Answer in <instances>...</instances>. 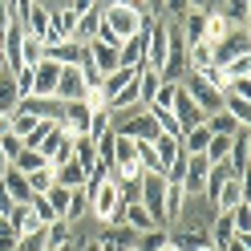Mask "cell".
<instances>
[{
	"instance_id": "1",
	"label": "cell",
	"mask_w": 251,
	"mask_h": 251,
	"mask_svg": "<svg viewBox=\"0 0 251 251\" xmlns=\"http://www.w3.org/2000/svg\"><path fill=\"white\" fill-rule=\"evenodd\" d=\"M122 207H126V195H122V186H118L114 178H105L98 191L89 195V219H93L101 231H109V227L122 223Z\"/></svg>"
},
{
	"instance_id": "2",
	"label": "cell",
	"mask_w": 251,
	"mask_h": 251,
	"mask_svg": "<svg viewBox=\"0 0 251 251\" xmlns=\"http://www.w3.org/2000/svg\"><path fill=\"white\" fill-rule=\"evenodd\" d=\"M101 25L118 41H130L134 33H142V17H138L134 0H109V4H101Z\"/></svg>"
},
{
	"instance_id": "3",
	"label": "cell",
	"mask_w": 251,
	"mask_h": 251,
	"mask_svg": "<svg viewBox=\"0 0 251 251\" xmlns=\"http://www.w3.org/2000/svg\"><path fill=\"white\" fill-rule=\"evenodd\" d=\"M45 8H49V41L45 45H61V41H73V28L89 8V0H65V4H45Z\"/></svg>"
},
{
	"instance_id": "4",
	"label": "cell",
	"mask_w": 251,
	"mask_h": 251,
	"mask_svg": "<svg viewBox=\"0 0 251 251\" xmlns=\"http://www.w3.org/2000/svg\"><path fill=\"white\" fill-rule=\"evenodd\" d=\"M138 202L158 227H166V178L162 175H146V170L138 175Z\"/></svg>"
},
{
	"instance_id": "5",
	"label": "cell",
	"mask_w": 251,
	"mask_h": 251,
	"mask_svg": "<svg viewBox=\"0 0 251 251\" xmlns=\"http://www.w3.org/2000/svg\"><path fill=\"white\" fill-rule=\"evenodd\" d=\"M235 57H251V33H247V28H231L223 41L211 45V65H215V69L231 65Z\"/></svg>"
},
{
	"instance_id": "6",
	"label": "cell",
	"mask_w": 251,
	"mask_h": 251,
	"mask_svg": "<svg viewBox=\"0 0 251 251\" xmlns=\"http://www.w3.org/2000/svg\"><path fill=\"white\" fill-rule=\"evenodd\" d=\"M17 12H21V25H25V37L33 41H49V8L45 0H17Z\"/></svg>"
},
{
	"instance_id": "7",
	"label": "cell",
	"mask_w": 251,
	"mask_h": 251,
	"mask_svg": "<svg viewBox=\"0 0 251 251\" xmlns=\"http://www.w3.org/2000/svg\"><path fill=\"white\" fill-rule=\"evenodd\" d=\"M61 138H65V130H61L57 122H37V130L28 134V138H25L21 146H25V150H37L41 158L49 162V154L57 150V142H61Z\"/></svg>"
},
{
	"instance_id": "8",
	"label": "cell",
	"mask_w": 251,
	"mask_h": 251,
	"mask_svg": "<svg viewBox=\"0 0 251 251\" xmlns=\"http://www.w3.org/2000/svg\"><path fill=\"white\" fill-rule=\"evenodd\" d=\"M247 158H251V130L243 126V130L231 138V154H227V170H231V178H243V182H247Z\"/></svg>"
},
{
	"instance_id": "9",
	"label": "cell",
	"mask_w": 251,
	"mask_h": 251,
	"mask_svg": "<svg viewBox=\"0 0 251 251\" xmlns=\"http://www.w3.org/2000/svg\"><path fill=\"white\" fill-rule=\"evenodd\" d=\"M146 37H150V28L134 33L130 41H122V49H118V65L122 69H146Z\"/></svg>"
},
{
	"instance_id": "10",
	"label": "cell",
	"mask_w": 251,
	"mask_h": 251,
	"mask_svg": "<svg viewBox=\"0 0 251 251\" xmlns=\"http://www.w3.org/2000/svg\"><path fill=\"white\" fill-rule=\"evenodd\" d=\"M247 202V182L243 178H227L223 186H219V195H215V215H227V211H235V207H243Z\"/></svg>"
},
{
	"instance_id": "11",
	"label": "cell",
	"mask_w": 251,
	"mask_h": 251,
	"mask_svg": "<svg viewBox=\"0 0 251 251\" xmlns=\"http://www.w3.org/2000/svg\"><path fill=\"white\" fill-rule=\"evenodd\" d=\"M118 49H122V45H105V41H89V45H85V57L93 61V69H98L101 77H109V73H114V69H122V65H118Z\"/></svg>"
},
{
	"instance_id": "12",
	"label": "cell",
	"mask_w": 251,
	"mask_h": 251,
	"mask_svg": "<svg viewBox=\"0 0 251 251\" xmlns=\"http://www.w3.org/2000/svg\"><path fill=\"white\" fill-rule=\"evenodd\" d=\"M0 195H4L12 207H28L33 202V191H28V178L17 175V170H8L4 178H0Z\"/></svg>"
},
{
	"instance_id": "13",
	"label": "cell",
	"mask_w": 251,
	"mask_h": 251,
	"mask_svg": "<svg viewBox=\"0 0 251 251\" xmlns=\"http://www.w3.org/2000/svg\"><path fill=\"white\" fill-rule=\"evenodd\" d=\"M57 77H61L57 61H41V65L33 69V98H53L57 93Z\"/></svg>"
},
{
	"instance_id": "14",
	"label": "cell",
	"mask_w": 251,
	"mask_h": 251,
	"mask_svg": "<svg viewBox=\"0 0 251 251\" xmlns=\"http://www.w3.org/2000/svg\"><path fill=\"white\" fill-rule=\"evenodd\" d=\"M98 28H101V4H89V8L81 12V21H77V28H73V41L85 49V45L98 37Z\"/></svg>"
},
{
	"instance_id": "15",
	"label": "cell",
	"mask_w": 251,
	"mask_h": 251,
	"mask_svg": "<svg viewBox=\"0 0 251 251\" xmlns=\"http://www.w3.org/2000/svg\"><path fill=\"white\" fill-rule=\"evenodd\" d=\"M85 57V49L77 41H61V45H45V61H57V65H77Z\"/></svg>"
},
{
	"instance_id": "16",
	"label": "cell",
	"mask_w": 251,
	"mask_h": 251,
	"mask_svg": "<svg viewBox=\"0 0 251 251\" xmlns=\"http://www.w3.org/2000/svg\"><path fill=\"white\" fill-rule=\"evenodd\" d=\"M21 105V93H17V81L12 73H0V118H12Z\"/></svg>"
},
{
	"instance_id": "17",
	"label": "cell",
	"mask_w": 251,
	"mask_h": 251,
	"mask_svg": "<svg viewBox=\"0 0 251 251\" xmlns=\"http://www.w3.org/2000/svg\"><path fill=\"white\" fill-rule=\"evenodd\" d=\"M53 186H65V191H81V186H85V170L77 166V162L57 166V170H53Z\"/></svg>"
},
{
	"instance_id": "18",
	"label": "cell",
	"mask_w": 251,
	"mask_h": 251,
	"mask_svg": "<svg viewBox=\"0 0 251 251\" xmlns=\"http://www.w3.org/2000/svg\"><path fill=\"white\" fill-rule=\"evenodd\" d=\"M8 223H12V231H17V239H25V235H37L41 231V219L33 215V207H17L8 215Z\"/></svg>"
},
{
	"instance_id": "19",
	"label": "cell",
	"mask_w": 251,
	"mask_h": 251,
	"mask_svg": "<svg viewBox=\"0 0 251 251\" xmlns=\"http://www.w3.org/2000/svg\"><path fill=\"white\" fill-rule=\"evenodd\" d=\"M134 73H138L134 77V81H138V98H142V105H150L154 93H158V85H162V77L154 73V69H134Z\"/></svg>"
},
{
	"instance_id": "20",
	"label": "cell",
	"mask_w": 251,
	"mask_h": 251,
	"mask_svg": "<svg viewBox=\"0 0 251 251\" xmlns=\"http://www.w3.org/2000/svg\"><path fill=\"white\" fill-rule=\"evenodd\" d=\"M207 142H211V130H207V126H195V130H186L182 134V154H202V150H207Z\"/></svg>"
},
{
	"instance_id": "21",
	"label": "cell",
	"mask_w": 251,
	"mask_h": 251,
	"mask_svg": "<svg viewBox=\"0 0 251 251\" xmlns=\"http://www.w3.org/2000/svg\"><path fill=\"white\" fill-rule=\"evenodd\" d=\"M41 199H45V202L53 207V215H57V219H65L69 202H73V191H65V186H49V191H45Z\"/></svg>"
},
{
	"instance_id": "22",
	"label": "cell",
	"mask_w": 251,
	"mask_h": 251,
	"mask_svg": "<svg viewBox=\"0 0 251 251\" xmlns=\"http://www.w3.org/2000/svg\"><path fill=\"white\" fill-rule=\"evenodd\" d=\"M223 114H231L239 126H247V122H251V101H247V98H231V93H223Z\"/></svg>"
},
{
	"instance_id": "23",
	"label": "cell",
	"mask_w": 251,
	"mask_h": 251,
	"mask_svg": "<svg viewBox=\"0 0 251 251\" xmlns=\"http://www.w3.org/2000/svg\"><path fill=\"white\" fill-rule=\"evenodd\" d=\"M166 243H170V235H166L162 227H154V231H146V235H138L134 247H138V251H162Z\"/></svg>"
},
{
	"instance_id": "24",
	"label": "cell",
	"mask_w": 251,
	"mask_h": 251,
	"mask_svg": "<svg viewBox=\"0 0 251 251\" xmlns=\"http://www.w3.org/2000/svg\"><path fill=\"white\" fill-rule=\"evenodd\" d=\"M25 178H28V191H33V199H37V195H45V191L53 186V166L45 162V166L37 170V175H25Z\"/></svg>"
},
{
	"instance_id": "25",
	"label": "cell",
	"mask_w": 251,
	"mask_h": 251,
	"mask_svg": "<svg viewBox=\"0 0 251 251\" xmlns=\"http://www.w3.org/2000/svg\"><path fill=\"white\" fill-rule=\"evenodd\" d=\"M69 239H73V231H69V223H61V219L45 227V247H61V243H69Z\"/></svg>"
},
{
	"instance_id": "26",
	"label": "cell",
	"mask_w": 251,
	"mask_h": 251,
	"mask_svg": "<svg viewBox=\"0 0 251 251\" xmlns=\"http://www.w3.org/2000/svg\"><path fill=\"white\" fill-rule=\"evenodd\" d=\"M223 77H227V85L239 81V77H251V57H235L231 65H223Z\"/></svg>"
},
{
	"instance_id": "27",
	"label": "cell",
	"mask_w": 251,
	"mask_h": 251,
	"mask_svg": "<svg viewBox=\"0 0 251 251\" xmlns=\"http://www.w3.org/2000/svg\"><path fill=\"white\" fill-rule=\"evenodd\" d=\"M12 247H17V231L8 219H0V251H12Z\"/></svg>"
},
{
	"instance_id": "28",
	"label": "cell",
	"mask_w": 251,
	"mask_h": 251,
	"mask_svg": "<svg viewBox=\"0 0 251 251\" xmlns=\"http://www.w3.org/2000/svg\"><path fill=\"white\" fill-rule=\"evenodd\" d=\"M0 150H4V158L12 162V158H17V154H21L25 146H21V138H12V134H4V138H0Z\"/></svg>"
},
{
	"instance_id": "29",
	"label": "cell",
	"mask_w": 251,
	"mask_h": 251,
	"mask_svg": "<svg viewBox=\"0 0 251 251\" xmlns=\"http://www.w3.org/2000/svg\"><path fill=\"white\" fill-rule=\"evenodd\" d=\"M223 251H251V235H235V239H231Z\"/></svg>"
},
{
	"instance_id": "30",
	"label": "cell",
	"mask_w": 251,
	"mask_h": 251,
	"mask_svg": "<svg viewBox=\"0 0 251 251\" xmlns=\"http://www.w3.org/2000/svg\"><path fill=\"white\" fill-rule=\"evenodd\" d=\"M8 134V118H0V138H4Z\"/></svg>"
},
{
	"instance_id": "31",
	"label": "cell",
	"mask_w": 251,
	"mask_h": 251,
	"mask_svg": "<svg viewBox=\"0 0 251 251\" xmlns=\"http://www.w3.org/2000/svg\"><path fill=\"white\" fill-rule=\"evenodd\" d=\"M162 251H175V247H170V243H166V247H162Z\"/></svg>"
},
{
	"instance_id": "32",
	"label": "cell",
	"mask_w": 251,
	"mask_h": 251,
	"mask_svg": "<svg viewBox=\"0 0 251 251\" xmlns=\"http://www.w3.org/2000/svg\"><path fill=\"white\" fill-rule=\"evenodd\" d=\"M134 251H138V247H134Z\"/></svg>"
}]
</instances>
